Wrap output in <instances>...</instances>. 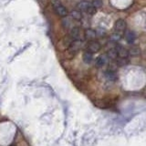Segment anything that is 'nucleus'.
I'll use <instances>...</instances> for the list:
<instances>
[{
    "mask_svg": "<svg viewBox=\"0 0 146 146\" xmlns=\"http://www.w3.org/2000/svg\"><path fill=\"white\" fill-rule=\"evenodd\" d=\"M52 6L54 7V10L56 11V13L58 16H60L62 17H65L68 15V10L66 7L61 4V2L59 0H51Z\"/></svg>",
    "mask_w": 146,
    "mask_h": 146,
    "instance_id": "obj_1",
    "label": "nucleus"
},
{
    "mask_svg": "<svg viewBox=\"0 0 146 146\" xmlns=\"http://www.w3.org/2000/svg\"><path fill=\"white\" fill-rule=\"evenodd\" d=\"M86 48H87L86 51H88V52H90L91 54L97 53L100 49V44L96 40H91L88 44H87Z\"/></svg>",
    "mask_w": 146,
    "mask_h": 146,
    "instance_id": "obj_2",
    "label": "nucleus"
},
{
    "mask_svg": "<svg viewBox=\"0 0 146 146\" xmlns=\"http://www.w3.org/2000/svg\"><path fill=\"white\" fill-rule=\"evenodd\" d=\"M82 48H83V42H82V40L80 39L73 40L70 46V51L72 53H76Z\"/></svg>",
    "mask_w": 146,
    "mask_h": 146,
    "instance_id": "obj_3",
    "label": "nucleus"
},
{
    "mask_svg": "<svg viewBox=\"0 0 146 146\" xmlns=\"http://www.w3.org/2000/svg\"><path fill=\"white\" fill-rule=\"evenodd\" d=\"M126 27H127V24L124 19H118L115 22V24H114V29H115L118 33H121V32L126 30Z\"/></svg>",
    "mask_w": 146,
    "mask_h": 146,
    "instance_id": "obj_4",
    "label": "nucleus"
},
{
    "mask_svg": "<svg viewBox=\"0 0 146 146\" xmlns=\"http://www.w3.org/2000/svg\"><path fill=\"white\" fill-rule=\"evenodd\" d=\"M115 49L118 54V58H127L129 56V52H128V49L125 48L124 47H122L121 45H118L115 47Z\"/></svg>",
    "mask_w": 146,
    "mask_h": 146,
    "instance_id": "obj_5",
    "label": "nucleus"
},
{
    "mask_svg": "<svg viewBox=\"0 0 146 146\" xmlns=\"http://www.w3.org/2000/svg\"><path fill=\"white\" fill-rule=\"evenodd\" d=\"M124 38L126 39V41L128 43H133L134 40L136 39V35L133 31L131 30H125L124 32Z\"/></svg>",
    "mask_w": 146,
    "mask_h": 146,
    "instance_id": "obj_6",
    "label": "nucleus"
},
{
    "mask_svg": "<svg viewBox=\"0 0 146 146\" xmlns=\"http://www.w3.org/2000/svg\"><path fill=\"white\" fill-rule=\"evenodd\" d=\"M77 7L80 11L88 12V10L91 7V3H90L88 1H82V2H80L77 5Z\"/></svg>",
    "mask_w": 146,
    "mask_h": 146,
    "instance_id": "obj_7",
    "label": "nucleus"
},
{
    "mask_svg": "<svg viewBox=\"0 0 146 146\" xmlns=\"http://www.w3.org/2000/svg\"><path fill=\"white\" fill-rule=\"evenodd\" d=\"M107 62V57L106 55H100L97 58L95 59V65L98 68H102L103 67Z\"/></svg>",
    "mask_w": 146,
    "mask_h": 146,
    "instance_id": "obj_8",
    "label": "nucleus"
},
{
    "mask_svg": "<svg viewBox=\"0 0 146 146\" xmlns=\"http://www.w3.org/2000/svg\"><path fill=\"white\" fill-rule=\"evenodd\" d=\"M84 36H85L86 39H88V40H90V41H91V40H95L96 36H97L95 30L91 29H86L85 32H84Z\"/></svg>",
    "mask_w": 146,
    "mask_h": 146,
    "instance_id": "obj_9",
    "label": "nucleus"
},
{
    "mask_svg": "<svg viewBox=\"0 0 146 146\" xmlns=\"http://www.w3.org/2000/svg\"><path fill=\"white\" fill-rule=\"evenodd\" d=\"M128 52H129V55H131V56L136 57V56H139L141 54V48L138 46H131V47L128 49Z\"/></svg>",
    "mask_w": 146,
    "mask_h": 146,
    "instance_id": "obj_10",
    "label": "nucleus"
},
{
    "mask_svg": "<svg viewBox=\"0 0 146 146\" xmlns=\"http://www.w3.org/2000/svg\"><path fill=\"white\" fill-rule=\"evenodd\" d=\"M80 35V30L79 27H73V29H71L70 31V38L72 39H74V40L79 39Z\"/></svg>",
    "mask_w": 146,
    "mask_h": 146,
    "instance_id": "obj_11",
    "label": "nucleus"
},
{
    "mask_svg": "<svg viewBox=\"0 0 146 146\" xmlns=\"http://www.w3.org/2000/svg\"><path fill=\"white\" fill-rule=\"evenodd\" d=\"M106 57L107 58H110V59H116L118 58V54H117V51L115 48H110L108 51H107V54H106Z\"/></svg>",
    "mask_w": 146,
    "mask_h": 146,
    "instance_id": "obj_12",
    "label": "nucleus"
},
{
    "mask_svg": "<svg viewBox=\"0 0 146 146\" xmlns=\"http://www.w3.org/2000/svg\"><path fill=\"white\" fill-rule=\"evenodd\" d=\"M82 59L86 64H90L93 60V55L88 51H85L83 53V56H82Z\"/></svg>",
    "mask_w": 146,
    "mask_h": 146,
    "instance_id": "obj_13",
    "label": "nucleus"
},
{
    "mask_svg": "<svg viewBox=\"0 0 146 146\" xmlns=\"http://www.w3.org/2000/svg\"><path fill=\"white\" fill-rule=\"evenodd\" d=\"M105 78L108 81H115L117 80V75L115 72H111V71H106L105 72Z\"/></svg>",
    "mask_w": 146,
    "mask_h": 146,
    "instance_id": "obj_14",
    "label": "nucleus"
},
{
    "mask_svg": "<svg viewBox=\"0 0 146 146\" xmlns=\"http://www.w3.org/2000/svg\"><path fill=\"white\" fill-rule=\"evenodd\" d=\"M70 17L75 20H81L82 19V14L79 10H73L70 13Z\"/></svg>",
    "mask_w": 146,
    "mask_h": 146,
    "instance_id": "obj_15",
    "label": "nucleus"
},
{
    "mask_svg": "<svg viewBox=\"0 0 146 146\" xmlns=\"http://www.w3.org/2000/svg\"><path fill=\"white\" fill-rule=\"evenodd\" d=\"M118 70V65L116 62H110L108 64V71L111 72H115Z\"/></svg>",
    "mask_w": 146,
    "mask_h": 146,
    "instance_id": "obj_16",
    "label": "nucleus"
},
{
    "mask_svg": "<svg viewBox=\"0 0 146 146\" xmlns=\"http://www.w3.org/2000/svg\"><path fill=\"white\" fill-rule=\"evenodd\" d=\"M129 60L128 58H116V63L118 66H125L128 64Z\"/></svg>",
    "mask_w": 146,
    "mask_h": 146,
    "instance_id": "obj_17",
    "label": "nucleus"
},
{
    "mask_svg": "<svg viewBox=\"0 0 146 146\" xmlns=\"http://www.w3.org/2000/svg\"><path fill=\"white\" fill-rule=\"evenodd\" d=\"M102 5H103V3H102V0H93L92 3H91V7L95 9H97V8L102 7Z\"/></svg>",
    "mask_w": 146,
    "mask_h": 146,
    "instance_id": "obj_18",
    "label": "nucleus"
},
{
    "mask_svg": "<svg viewBox=\"0 0 146 146\" xmlns=\"http://www.w3.org/2000/svg\"><path fill=\"white\" fill-rule=\"evenodd\" d=\"M121 38V36L120 33H118V32H115V33H113L111 35V41H113L114 43H116L117 41H119Z\"/></svg>",
    "mask_w": 146,
    "mask_h": 146,
    "instance_id": "obj_19",
    "label": "nucleus"
},
{
    "mask_svg": "<svg viewBox=\"0 0 146 146\" xmlns=\"http://www.w3.org/2000/svg\"><path fill=\"white\" fill-rule=\"evenodd\" d=\"M13 146H15V145H13Z\"/></svg>",
    "mask_w": 146,
    "mask_h": 146,
    "instance_id": "obj_20",
    "label": "nucleus"
}]
</instances>
